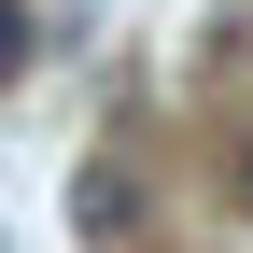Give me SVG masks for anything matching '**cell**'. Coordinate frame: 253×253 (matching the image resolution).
Returning <instances> with one entry per match:
<instances>
[{"instance_id": "obj_1", "label": "cell", "mask_w": 253, "mask_h": 253, "mask_svg": "<svg viewBox=\"0 0 253 253\" xmlns=\"http://www.w3.org/2000/svg\"><path fill=\"white\" fill-rule=\"evenodd\" d=\"M71 225H84V253H141L155 211H141V183H126V169H71Z\"/></svg>"}, {"instance_id": "obj_2", "label": "cell", "mask_w": 253, "mask_h": 253, "mask_svg": "<svg viewBox=\"0 0 253 253\" xmlns=\"http://www.w3.org/2000/svg\"><path fill=\"white\" fill-rule=\"evenodd\" d=\"M28 42H42V28H28V0H0V71H28Z\"/></svg>"}, {"instance_id": "obj_3", "label": "cell", "mask_w": 253, "mask_h": 253, "mask_svg": "<svg viewBox=\"0 0 253 253\" xmlns=\"http://www.w3.org/2000/svg\"><path fill=\"white\" fill-rule=\"evenodd\" d=\"M225 197H239V211H253V141H239V169H225Z\"/></svg>"}]
</instances>
